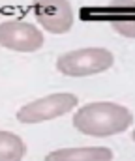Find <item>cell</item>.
I'll list each match as a JSON object with an SVG mask.
<instances>
[{"label": "cell", "mask_w": 135, "mask_h": 161, "mask_svg": "<svg viewBox=\"0 0 135 161\" xmlns=\"http://www.w3.org/2000/svg\"><path fill=\"white\" fill-rule=\"evenodd\" d=\"M133 124V113L113 101H92L77 109L73 127L88 137H111L124 133Z\"/></svg>", "instance_id": "obj_1"}, {"label": "cell", "mask_w": 135, "mask_h": 161, "mask_svg": "<svg viewBox=\"0 0 135 161\" xmlns=\"http://www.w3.org/2000/svg\"><path fill=\"white\" fill-rule=\"evenodd\" d=\"M115 56L103 47H87L64 53L56 58V69L66 77H90L113 68Z\"/></svg>", "instance_id": "obj_2"}, {"label": "cell", "mask_w": 135, "mask_h": 161, "mask_svg": "<svg viewBox=\"0 0 135 161\" xmlns=\"http://www.w3.org/2000/svg\"><path fill=\"white\" fill-rule=\"evenodd\" d=\"M79 99L75 94L70 92H58L49 94L43 97H38L26 105H23L17 111V120L21 124H40V122L54 120L77 107Z\"/></svg>", "instance_id": "obj_3"}, {"label": "cell", "mask_w": 135, "mask_h": 161, "mask_svg": "<svg viewBox=\"0 0 135 161\" xmlns=\"http://www.w3.org/2000/svg\"><path fill=\"white\" fill-rule=\"evenodd\" d=\"M0 45L17 53H34L43 47V34L32 23L4 21L0 23Z\"/></svg>", "instance_id": "obj_4"}, {"label": "cell", "mask_w": 135, "mask_h": 161, "mask_svg": "<svg viewBox=\"0 0 135 161\" xmlns=\"http://www.w3.org/2000/svg\"><path fill=\"white\" fill-rule=\"evenodd\" d=\"M32 9L42 28L51 34H66L73 26V9L68 0H32Z\"/></svg>", "instance_id": "obj_5"}, {"label": "cell", "mask_w": 135, "mask_h": 161, "mask_svg": "<svg viewBox=\"0 0 135 161\" xmlns=\"http://www.w3.org/2000/svg\"><path fill=\"white\" fill-rule=\"evenodd\" d=\"M45 161H113V150L107 146H75L49 152Z\"/></svg>", "instance_id": "obj_6"}, {"label": "cell", "mask_w": 135, "mask_h": 161, "mask_svg": "<svg viewBox=\"0 0 135 161\" xmlns=\"http://www.w3.org/2000/svg\"><path fill=\"white\" fill-rule=\"evenodd\" d=\"M25 156H26L25 141L11 131L0 129V161H23Z\"/></svg>", "instance_id": "obj_7"}, {"label": "cell", "mask_w": 135, "mask_h": 161, "mask_svg": "<svg viewBox=\"0 0 135 161\" xmlns=\"http://www.w3.org/2000/svg\"><path fill=\"white\" fill-rule=\"evenodd\" d=\"M111 23L120 36L135 40V15H116Z\"/></svg>", "instance_id": "obj_8"}, {"label": "cell", "mask_w": 135, "mask_h": 161, "mask_svg": "<svg viewBox=\"0 0 135 161\" xmlns=\"http://www.w3.org/2000/svg\"><path fill=\"white\" fill-rule=\"evenodd\" d=\"M132 139H133V141H135V129H133V133H132Z\"/></svg>", "instance_id": "obj_9"}]
</instances>
